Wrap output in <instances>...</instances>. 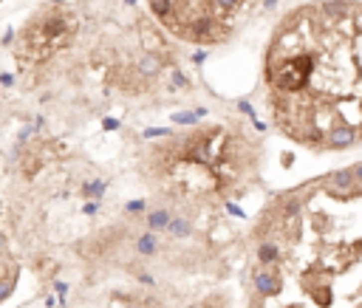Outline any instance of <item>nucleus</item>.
<instances>
[{"label": "nucleus", "instance_id": "f257e3e1", "mask_svg": "<svg viewBox=\"0 0 362 308\" xmlns=\"http://www.w3.org/2000/svg\"><path fill=\"white\" fill-rule=\"evenodd\" d=\"M249 308H362L360 164L266 204L249 232Z\"/></svg>", "mask_w": 362, "mask_h": 308}, {"label": "nucleus", "instance_id": "f03ea898", "mask_svg": "<svg viewBox=\"0 0 362 308\" xmlns=\"http://www.w3.org/2000/svg\"><path fill=\"white\" fill-rule=\"evenodd\" d=\"M263 91L272 127L311 153L360 141L362 6L311 0L277 20L263 51Z\"/></svg>", "mask_w": 362, "mask_h": 308}, {"label": "nucleus", "instance_id": "7ed1b4c3", "mask_svg": "<svg viewBox=\"0 0 362 308\" xmlns=\"http://www.w3.org/2000/svg\"><path fill=\"white\" fill-rule=\"evenodd\" d=\"M255 167V147L238 130L195 127L153 147L147 181L173 204L204 206L235 198Z\"/></svg>", "mask_w": 362, "mask_h": 308}, {"label": "nucleus", "instance_id": "20e7f679", "mask_svg": "<svg viewBox=\"0 0 362 308\" xmlns=\"http://www.w3.org/2000/svg\"><path fill=\"white\" fill-rule=\"evenodd\" d=\"M263 3L266 0H147L156 23L187 45L230 43Z\"/></svg>", "mask_w": 362, "mask_h": 308}, {"label": "nucleus", "instance_id": "39448f33", "mask_svg": "<svg viewBox=\"0 0 362 308\" xmlns=\"http://www.w3.org/2000/svg\"><path fill=\"white\" fill-rule=\"evenodd\" d=\"M14 286V260L6 252V243L0 238V297H6Z\"/></svg>", "mask_w": 362, "mask_h": 308}]
</instances>
